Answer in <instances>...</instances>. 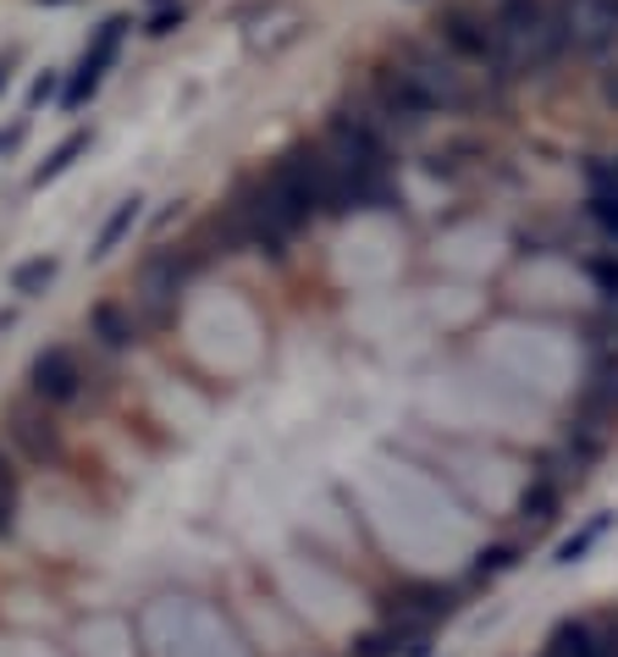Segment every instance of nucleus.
Returning <instances> with one entry per match:
<instances>
[{"instance_id":"nucleus-13","label":"nucleus","mask_w":618,"mask_h":657,"mask_svg":"<svg viewBox=\"0 0 618 657\" xmlns=\"http://www.w3.org/2000/svg\"><path fill=\"white\" fill-rule=\"evenodd\" d=\"M89 145H94V133H67V139H61V145H56L44 161L33 166V188H44V182H56L61 171H72V166H78V156H89Z\"/></svg>"},{"instance_id":"nucleus-1","label":"nucleus","mask_w":618,"mask_h":657,"mask_svg":"<svg viewBox=\"0 0 618 657\" xmlns=\"http://www.w3.org/2000/svg\"><path fill=\"white\" fill-rule=\"evenodd\" d=\"M502 56L514 72H547L564 50H569V28L564 11H552L547 0H502V11L491 17Z\"/></svg>"},{"instance_id":"nucleus-15","label":"nucleus","mask_w":618,"mask_h":657,"mask_svg":"<svg viewBox=\"0 0 618 657\" xmlns=\"http://www.w3.org/2000/svg\"><path fill=\"white\" fill-rule=\"evenodd\" d=\"M56 271H61V260H56V255H33V260H22V266L11 271V293L39 299V293L56 282Z\"/></svg>"},{"instance_id":"nucleus-12","label":"nucleus","mask_w":618,"mask_h":657,"mask_svg":"<svg viewBox=\"0 0 618 657\" xmlns=\"http://www.w3.org/2000/svg\"><path fill=\"white\" fill-rule=\"evenodd\" d=\"M580 415H597V420H614L618 415V359H602L580 392Z\"/></svg>"},{"instance_id":"nucleus-6","label":"nucleus","mask_w":618,"mask_h":657,"mask_svg":"<svg viewBox=\"0 0 618 657\" xmlns=\"http://www.w3.org/2000/svg\"><path fill=\"white\" fill-rule=\"evenodd\" d=\"M370 94H376V111L387 117V122H403V128H420L426 117H437V106L420 94V83L392 61V67H381L376 78H370Z\"/></svg>"},{"instance_id":"nucleus-23","label":"nucleus","mask_w":618,"mask_h":657,"mask_svg":"<svg viewBox=\"0 0 618 657\" xmlns=\"http://www.w3.org/2000/svg\"><path fill=\"white\" fill-rule=\"evenodd\" d=\"M591 188H618V161H597V166H591Z\"/></svg>"},{"instance_id":"nucleus-3","label":"nucleus","mask_w":618,"mask_h":657,"mask_svg":"<svg viewBox=\"0 0 618 657\" xmlns=\"http://www.w3.org/2000/svg\"><path fill=\"white\" fill-rule=\"evenodd\" d=\"M133 33V17L128 11H111L100 28H94V39H89V50L78 56V67H72V78H67V89H61V106L67 111H78V106H89L94 100V89L106 83V72L117 67V50H122V39Z\"/></svg>"},{"instance_id":"nucleus-26","label":"nucleus","mask_w":618,"mask_h":657,"mask_svg":"<svg viewBox=\"0 0 618 657\" xmlns=\"http://www.w3.org/2000/svg\"><path fill=\"white\" fill-rule=\"evenodd\" d=\"M154 6H171V0H154Z\"/></svg>"},{"instance_id":"nucleus-11","label":"nucleus","mask_w":618,"mask_h":657,"mask_svg":"<svg viewBox=\"0 0 618 657\" xmlns=\"http://www.w3.org/2000/svg\"><path fill=\"white\" fill-rule=\"evenodd\" d=\"M89 331H94V342H100V348H111V354L139 342V321H133V310H128V305H94Z\"/></svg>"},{"instance_id":"nucleus-21","label":"nucleus","mask_w":618,"mask_h":657,"mask_svg":"<svg viewBox=\"0 0 618 657\" xmlns=\"http://www.w3.org/2000/svg\"><path fill=\"white\" fill-rule=\"evenodd\" d=\"M11 514H17V470H11V459L0 454V536L11 530Z\"/></svg>"},{"instance_id":"nucleus-18","label":"nucleus","mask_w":618,"mask_h":657,"mask_svg":"<svg viewBox=\"0 0 618 657\" xmlns=\"http://www.w3.org/2000/svg\"><path fill=\"white\" fill-rule=\"evenodd\" d=\"M586 210H591V221H597L608 238H618V188H591Z\"/></svg>"},{"instance_id":"nucleus-24","label":"nucleus","mask_w":618,"mask_h":657,"mask_svg":"<svg viewBox=\"0 0 618 657\" xmlns=\"http://www.w3.org/2000/svg\"><path fill=\"white\" fill-rule=\"evenodd\" d=\"M50 89H56V78H39V83H33V94H28V106H44V100H50Z\"/></svg>"},{"instance_id":"nucleus-4","label":"nucleus","mask_w":618,"mask_h":657,"mask_svg":"<svg viewBox=\"0 0 618 657\" xmlns=\"http://www.w3.org/2000/svg\"><path fill=\"white\" fill-rule=\"evenodd\" d=\"M398 67L420 83V94H426L437 111H464V106H475V94L464 89V72L448 61V56H431V50H403V56H398Z\"/></svg>"},{"instance_id":"nucleus-10","label":"nucleus","mask_w":618,"mask_h":657,"mask_svg":"<svg viewBox=\"0 0 618 657\" xmlns=\"http://www.w3.org/2000/svg\"><path fill=\"white\" fill-rule=\"evenodd\" d=\"M547 657H618V641H602L591 625L569 619V625H558V630H552Z\"/></svg>"},{"instance_id":"nucleus-5","label":"nucleus","mask_w":618,"mask_h":657,"mask_svg":"<svg viewBox=\"0 0 618 657\" xmlns=\"http://www.w3.org/2000/svg\"><path fill=\"white\" fill-rule=\"evenodd\" d=\"M83 392V365L72 348H44L33 365H28V398L44 404V409H61Z\"/></svg>"},{"instance_id":"nucleus-22","label":"nucleus","mask_w":618,"mask_h":657,"mask_svg":"<svg viewBox=\"0 0 618 657\" xmlns=\"http://www.w3.org/2000/svg\"><path fill=\"white\" fill-rule=\"evenodd\" d=\"M182 17H188V11H182V0H171V6H160L150 22H144V33H150V39H166V33H177V28H182Z\"/></svg>"},{"instance_id":"nucleus-2","label":"nucleus","mask_w":618,"mask_h":657,"mask_svg":"<svg viewBox=\"0 0 618 657\" xmlns=\"http://www.w3.org/2000/svg\"><path fill=\"white\" fill-rule=\"evenodd\" d=\"M437 33H442V44L453 50V61H469L480 78H491V83H508V78H514V67H508V56H502V39H497L491 17L464 11V6H448L442 22H437Z\"/></svg>"},{"instance_id":"nucleus-20","label":"nucleus","mask_w":618,"mask_h":657,"mask_svg":"<svg viewBox=\"0 0 618 657\" xmlns=\"http://www.w3.org/2000/svg\"><path fill=\"white\" fill-rule=\"evenodd\" d=\"M586 277H591L608 299H618V249L614 255H591V260H586Z\"/></svg>"},{"instance_id":"nucleus-17","label":"nucleus","mask_w":618,"mask_h":657,"mask_svg":"<svg viewBox=\"0 0 618 657\" xmlns=\"http://www.w3.org/2000/svg\"><path fill=\"white\" fill-rule=\"evenodd\" d=\"M602 530H608V514H597V519H591L580 536H569V541L558 547V558H552V564H580V558H586V553L602 541Z\"/></svg>"},{"instance_id":"nucleus-14","label":"nucleus","mask_w":618,"mask_h":657,"mask_svg":"<svg viewBox=\"0 0 618 657\" xmlns=\"http://www.w3.org/2000/svg\"><path fill=\"white\" fill-rule=\"evenodd\" d=\"M139 205H144V199H139V193H128V199H122V205L106 216V227H100V238H94V249H89L94 260H106V255H111V249H117V243L133 232V221H139Z\"/></svg>"},{"instance_id":"nucleus-27","label":"nucleus","mask_w":618,"mask_h":657,"mask_svg":"<svg viewBox=\"0 0 618 657\" xmlns=\"http://www.w3.org/2000/svg\"><path fill=\"white\" fill-rule=\"evenodd\" d=\"M50 6H56V0H50Z\"/></svg>"},{"instance_id":"nucleus-16","label":"nucleus","mask_w":618,"mask_h":657,"mask_svg":"<svg viewBox=\"0 0 618 657\" xmlns=\"http://www.w3.org/2000/svg\"><path fill=\"white\" fill-rule=\"evenodd\" d=\"M558 502H564V487H558L552 476H541L536 487H525V497H519V519H525V525H547V519L558 514Z\"/></svg>"},{"instance_id":"nucleus-9","label":"nucleus","mask_w":618,"mask_h":657,"mask_svg":"<svg viewBox=\"0 0 618 657\" xmlns=\"http://www.w3.org/2000/svg\"><path fill=\"white\" fill-rule=\"evenodd\" d=\"M398 608H392V625L398 630H409V636H426V625L431 619H442L453 603H448V591L442 586H409L403 597H392Z\"/></svg>"},{"instance_id":"nucleus-8","label":"nucleus","mask_w":618,"mask_h":657,"mask_svg":"<svg viewBox=\"0 0 618 657\" xmlns=\"http://www.w3.org/2000/svg\"><path fill=\"white\" fill-rule=\"evenodd\" d=\"M6 442H11V454H22L28 465H50V459L61 454V426L50 420L44 404H33V409H11V420H6Z\"/></svg>"},{"instance_id":"nucleus-19","label":"nucleus","mask_w":618,"mask_h":657,"mask_svg":"<svg viewBox=\"0 0 618 657\" xmlns=\"http://www.w3.org/2000/svg\"><path fill=\"white\" fill-rule=\"evenodd\" d=\"M514 564H519V547H491V553L475 558V580H497V575H508Z\"/></svg>"},{"instance_id":"nucleus-25","label":"nucleus","mask_w":618,"mask_h":657,"mask_svg":"<svg viewBox=\"0 0 618 657\" xmlns=\"http://www.w3.org/2000/svg\"><path fill=\"white\" fill-rule=\"evenodd\" d=\"M11 67H17V50H0V89L11 83Z\"/></svg>"},{"instance_id":"nucleus-7","label":"nucleus","mask_w":618,"mask_h":657,"mask_svg":"<svg viewBox=\"0 0 618 657\" xmlns=\"http://www.w3.org/2000/svg\"><path fill=\"white\" fill-rule=\"evenodd\" d=\"M564 28L569 44L586 56H602L618 44V0H569L564 6Z\"/></svg>"}]
</instances>
